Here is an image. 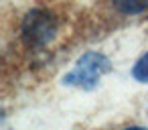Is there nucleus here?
<instances>
[{"mask_svg": "<svg viewBox=\"0 0 148 130\" xmlns=\"http://www.w3.org/2000/svg\"><path fill=\"white\" fill-rule=\"evenodd\" d=\"M55 33H57V23H55L53 14L47 10H41V8L29 12L23 23V39L31 47H41V45L49 43L55 37Z\"/></svg>", "mask_w": 148, "mask_h": 130, "instance_id": "obj_2", "label": "nucleus"}, {"mask_svg": "<svg viewBox=\"0 0 148 130\" xmlns=\"http://www.w3.org/2000/svg\"><path fill=\"white\" fill-rule=\"evenodd\" d=\"M106 71H110L108 57H103L99 53H87V55H83L77 61L75 69L69 75H65V83H69V85H81L85 89H91L99 81L101 73H106Z\"/></svg>", "mask_w": 148, "mask_h": 130, "instance_id": "obj_1", "label": "nucleus"}, {"mask_svg": "<svg viewBox=\"0 0 148 130\" xmlns=\"http://www.w3.org/2000/svg\"><path fill=\"white\" fill-rule=\"evenodd\" d=\"M132 75H134L138 81H148V53L142 55V57L136 61V65H134V69H132Z\"/></svg>", "mask_w": 148, "mask_h": 130, "instance_id": "obj_3", "label": "nucleus"}, {"mask_svg": "<svg viewBox=\"0 0 148 130\" xmlns=\"http://www.w3.org/2000/svg\"><path fill=\"white\" fill-rule=\"evenodd\" d=\"M120 10H124V12H140V10H144L146 6H148V2H140V4H132V2H118L116 4Z\"/></svg>", "mask_w": 148, "mask_h": 130, "instance_id": "obj_4", "label": "nucleus"}, {"mask_svg": "<svg viewBox=\"0 0 148 130\" xmlns=\"http://www.w3.org/2000/svg\"><path fill=\"white\" fill-rule=\"evenodd\" d=\"M124 130H146V128H142V126H130V128H124Z\"/></svg>", "mask_w": 148, "mask_h": 130, "instance_id": "obj_5", "label": "nucleus"}]
</instances>
